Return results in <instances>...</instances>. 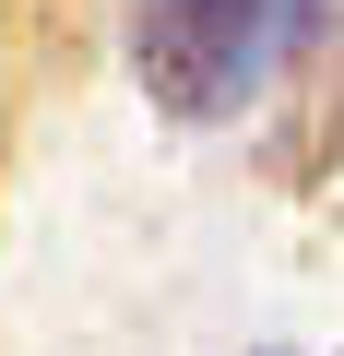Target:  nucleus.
<instances>
[{"instance_id":"f257e3e1","label":"nucleus","mask_w":344,"mask_h":356,"mask_svg":"<svg viewBox=\"0 0 344 356\" xmlns=\"http://www.w3.org/2000/svg\"><path fill=\"white\" fill-rule=\"evenodd\" d=\"M309 0H131V72L166 119H238L297 48Z\"/></svg>"}]
</instances>
